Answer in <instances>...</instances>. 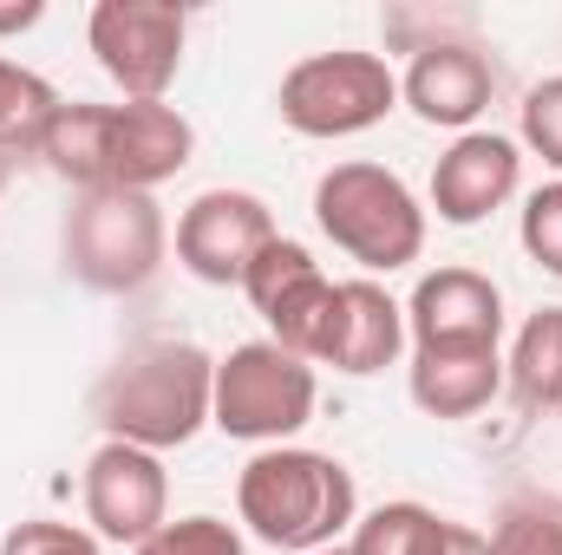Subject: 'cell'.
Returning a JSON list of instances; mask_svg holds the SVG:
<instances>
[{"mask_svg":"<svg viewBox=\"0 0 562 555\" xmlns=\"http://www.w3.org/2000/svg\"><path fill=\"white\" fill-rule=\"evenodd\" d=\"M59 105L66 99L40 72H26L20 59H0V157H40Z\"/></svg>","mask_w":562,"mask_h":555,"instance_id":"ac0fdd59","label":"cell"},{"mask_svg":"<svg viewBox=\"0 0 562 555\" xmlns=\"http://www.w3.org/2000/svg\"><path fill=\"white\" fill-rule=\"evenodd\" d=\"M276 242V209L256 190H203L177 216V262L210 287H243L249 262Z\"/></svg>","mask_w":562,"mask_h":555,"instance_id":"9c48e42d","label":"cell"},{"mask_svg":"<svg viewBox=\"0 0 562 555\" xmlns=\"http://www.w3.org/2000/svg\"><path fill=\"white\" fill-rule=\"evenodd\" d=\"M66 275L92 294H138L170 256V223L144 190H86L59 229Z\"/></svg>","mask_w":562,"mask_h":555,"instance_id":"277c9868","label":"cell"},{"mask_svg":"<svg viewBox=\"0 0 562 555\" xmlns=\"http://www.w3.org/2000/svg\"><path fill=\"white\" fill-rule=\"evenodd\" d=\"M314 555H353V550H347V543H334V550H314Z\"/></svg>","mask_w":562,"mask_h":555,"instance_id":"f1b7e54d","label":"cell"},{"mask_svg":"<svg viewBox=\"0 0 562 555\" xmlns=\"http://www.w3.org/2000/svg\"><path fill=\"white\" fill-rule=\"evenodd\" d=\"M105 132H112V105H59L53 132L40 144V163L79 196L105 190Z\"/></svg>","mask_w":562,"mask_h":555,"instance_id":"e0dca14e","label":"cell"},{"mask_svg":"<svg viewBox=\"0 0 562 555\" xmlns=\"http://www.w3.org/2000/svg\"><path fill=\"white\" fill-rule=\"evenodd\" d=\"M0 190H7V157H0Z\"/></svg>","mask_w":562,"mask_h":555,"instance_id":"f546056e","label":"cell"},{"mask_svg":"<svg viewBox=\"0 0 562 555\" xmlns=\"http://www.w3.org/2000/svg\"><path fill=\"white\" fill-rule=\"evenodd\" d=\"M86 39L99 53V72L125 99H164L183 72L190 7H177V0H99L86 13Z\"/></svg>","mask_w":562,"mask_h":555,"instance_id":"52a82bcc","label":"cell"},{"mask_svg":"<svg viewBox=\"0 0 562 555\" xmlns=\"http://www.w3.org/2000/svg\"><path fill=\"white\" fill-rule=\"evenodd\" d=\"M524 183V144L504 132H464L451 150L431 163V209L451 229H471L484 216H497Z\"/></svg>","mask_w":562,"mask_h":555,"instance_id":"4fadbf2b","label":"cell"},{"mask_svg":"<svg viewBox=\"0 0 562 555\" xmlns=\"http://www.w3.org/2000/svg\"><path fill=\"white\" fill-rule=\"evenodd\" d=\"M132 555H249L243 530L223 523V517H170L144 536Z\"/></svg>","mask_w":562,"mask_h":555,"instance_id":"44dd1931","label":"cell"},{"mask_svg":"<svg viewBox=\"0 0 562 555\" xmlns=\"http://www.w3.org/2000/svg\"><path fill=\"white\" fill-rule=\"evenodd\" d=\"M413 353H497L504 347V294L477 269H431L406 301Z\"/></svg>","mask_w":562,"mask_h":555,"instance_id":"8fae6325","label":"cell"},{"mask_svg":"<svg viewBox=\"0 0 562 555\" xmlns=\"http://www.w3.org/2000/svg\"><path fill=\"white\" fill-rule=\"evenodd\" d=\"M438 510H425L413 497H400V503H380V510H367L360 523H353V536H347V550L353 555H425L431 550V536H438Z\"/></svg>","mask_w":562,"mask_h":555,"instance_id":"ffe728a7","label":"cell"},{"mask_svg":"<svg viewBox=\"0 0 562 555\" xmlns=\"http://www.w3.org/2000/svg\"><path fill=\"white\" fill-rule=\"evenodd\" d=\"M334 287H340V281L321 275L314 249H301V242H288V236H276V242L249 262V275H243L249 307L269 320V340L288 347V353H301L307 366H321V353H327V333H334Z\"/></svg>","mask_w":562,"mask_h":555,"instance_id":"ba28073f","label":"cell"},{"mask_svg":"<svg viewBox=\"0 0 562 555\" xmlns=\"http://www.w3.org/2000/svg\"><path fill=\"white\" fill-rule=\"evenodd\" d=\"M314 366L276 340H243L216 360V393H210V424L243 444H288L314 418Z\"/></svg>","mask_w":562,"mask_h":555,"instance_id":"8992f818","label":"cell"},{"mask_svg":"<svg viewBox=\"0 0 562 555\" xmlns=\"http://www.w3.org/2000/svg\"><path fill=\"white\" fill-rule=\"evenodd\" d=\"M491 555H562V510L510 503L491 530Z\"/></svg>","mask_w":562,"mask_h":555,"instance_id":"603a6c76","label":"cell"},{"mask_svg":"<svg viewBox=\"0 0 562 555\" xmlns=\"http://www.w3.org/2000/svg\"><path fill=\"white\" fill-rule=\"evenodd\" d=\"M504 386V353H413L406 393L425 418H471Z\"/></svg>","mask_w":562,"mask_h":555,"instance_id":"2e32d148","label":"cell"},{"mask_svg":"<svg viewBox=\"0 0 562 555\" xmlns=\"http://www.w3.org/2000/svg\"><path fill=\"white\" fill-rule=\"evenodd\" d=\"M314 223L321 236L360 262L367 275H393V269H413L425 256V203L413 196V183L386 163H334L321 183H314Z\"/></svg>","mask_w":562,"mask_h":555,"instance_id":"3957f363","label":"cell"},{"mask_svg":"<svg viewBox=\"0 0 562 555\" xmlns=\"http://www.w3.org/2000/svg\"><path fill=\"white\" fill-rule=\"evenodd\" d=\"M196 157V132L177 105L164 99H125L112 105V132H105V190H157L170 183L183 163Z\"/></svg>","mask_w":562,"mask_h":555,"instance_id":"5bb4252c","label":"cell"},{"mask_svg":"<svg viewBox=\"0 0 562 555\" xmlns=\"http://www.w3.org/2000/svg\"><path fill=\"white\" fill-rule=\"evenodd\" d=\"M425 555H491V536H484V530H471V523H451V517H445Z\"/></svg>","mask_w":562,"mask_h":555,"instance_id":"4316f807","label":"cell"},{"mask_svg":"<svg viewBox=\"0 0 562 555\" xmlns=\"http://www.w3.org/2000/svg\"><path fill=\"white\" fill-rule=\"evenodd\" d=\"M406 353V307L380 287L373 275H353L334 287V333L321 366L347 373V380H373L386 366H400Z\"/></svg>","mask_w":562,"mask_h":555,"instance_id":"9a60e30c","label":"cell"},{"mask_svg":"<svg viewBox=\"0 0 562 555\" xmlns=\"http://www.w3.org/2000/svg\"><path fill=\"white\" fill-rule=\"evenodd\" d=\"M504 380H510L530 406H562V307H537V314L517 327V347H510Z\"/></svg>","mask_w":562,"mask_h":555,"instance_id":"d6986e66","label":"cell"},{"mask_svg":"<svg viewBox=\"0 0 562 555\" xmlns=\"http://www.w3.org/2000/svg\"><path fill=\"white\" fill-rule=\"evenodd\" d=\"M276 112L294 138H360L400 112V72L360 46L307 53L281 72Z\"/></svg>","mask_w":562,"mask_h":555,"instance_id":"5b68a950","label":"cell"},{"mask_svg":"<svg viewBox=\"0 0 562 555\" xmlns=\"http://www.w3.org/2000/svg\"><path fill=\"white\" fill-rule=\"evenodd\" d=\"M386 39L400 53H425V46H451V39H477L471 13H431V7H386Z\"/></svg>","mask_w":562,"mask_h":555,"instance_id":"cb8c5ba5","label":"cell"},{"mask_svg":"<svg viewBox=\"0 0 562 555\" xmlns=\"http://www.w3.org/2000/svg\"><path fill=\"white\" fill-rule=\"evenodd\" d=\"M236 517L269 550L314 555L353 536L360 490H353V471L340 457L307 451V444H269L236 477Z\"/></svg>","mask_w":562,"mask_h":555,"instance_id":"6da1fadb","label":"cell"},{"mask_svg":"<svg viewBox=\"0 0 562 555\" xmlns=\"http://www.w3.org/2000/svg\"><path fill=\"white\" fill-rule=\"evenodd\" d=\"M497 99V59L477 39H451V46H425L400 72V105H413V118L431 132H471Z\"/></svg>","mask_w":562,"mask_h":555,"instance_id":"7c38bea8","label":"cell"},{"mask_svg":"<svg viewBox=\"0 0 562 555\" xmlns=\"http://www.w3.org/2000/svg\"><path fill=\"white\" fill-rule=\"evenodd\" d=\"M524 144H530L550 170H562V72L524 92Z\"/></svg>","mask_w":562,"mask_h":555,"instance_id":"d4e9b609","label":"cell"},{"mask_svg":"<svg viewBox=\"0 0 562 555\" xmlns=\"http://www.w3.org/2000/svg\"><path fill=\"white\" fill-rule=\"evenodd\" d=\"M517 242H524V256H530L543 275H557V281H562V177L524 196V216H517Z\"/></svg>","mask_w":562,"mask_h":555,"instance_id":"7402d4cb","label":"cell"},{"mask_svg":"<svg viewBox=\"0 0 562 555\" xmlns=\"http://www.w3.org/2000/svg\"><path fill=\"white\" fill-rule=\"evenodd\" d=\"M40 20H46V0H0V39L40 26Z\"/></svg>","mask_w":562,"mask_h":555,"instance_id":"83f0119b","label":"cell"},{"mask_svg":"<svg viewBox=\"0 0 562 555\" xmlns=\"http://www.w3.org/2000/svg\"><path fill=\"white\" fill-rule=\"evenodd\" d=\"M216 360L190 340H144L132 347L92 393V418L105 438L138 451H183L210 424Z\"/></svg>","mask_w":562,"mask_h":555,"instance_id":"7a4b0ae2","label":"cell"},{"mask_svg":"<svg viewBox=\"0 0 562 555\" xmlns=\"http://www.w3.org/2000/svg\"><path fill=\"white\" fill-rule=\"evenodd\" d=\"M0 555H105V550H99L92 530H72V523H46V517H33V523H13V530L0 536Z\"/></svg>","mask_w":562,"mask_h":555,"instance_id":"484cf974","label":"cell"},{"mask_svg":"<svg viewBox=\"0 0 562 555\" xmlns=\"http://www.w3.org/2000/svg\"><path fill=\"white\" fill-rule=\"evenodd\" d=\"M79 497H86V523H92L99 543H132L138 550L157 523H170V471H164V457L138 451V444H119V438H105L86 457Z\"/></svg>","mask_w":562,"mask_h":555,"instance_id":"30bf717a","label":"cell"}]
</instances>
